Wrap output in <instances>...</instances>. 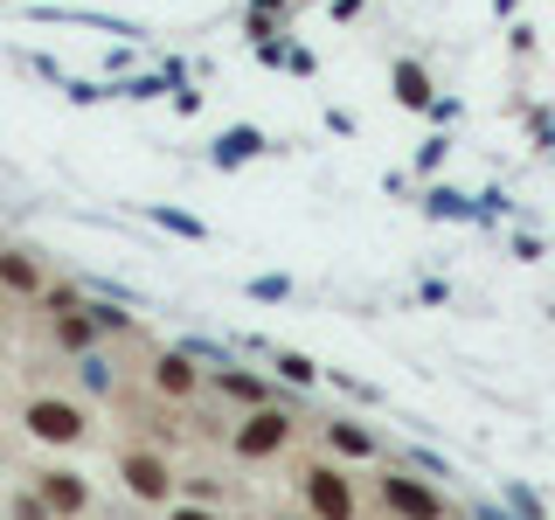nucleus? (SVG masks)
<instances>
[{"mask_svg": "<svg viewBox=\"0 0 555 520\" xmlns=\"http://www.w3.org/2000/svg\"><path fill=\"white\" fill-rule=\"evenodd\" d=\"M49 499H56V507H83V485H77V472H49Z\"/></svg>", "mask_w": 555, "mask_h": 520, "instance_id": "nucleus-9", "label": "nucleus"}, {"mask_svg": "<svg viewBox=\"0 0 555 520\" xmlns=\"http://www.w3.org/2000/svg\"><path fill=\"white\" fill-rule=\"evenodd\" d=\"M126 485L139 499H160L167 493V472H160V458H126Z\"/></svg>", "mask_w": 555, "mask_h": 520, "instance_id": "nucleus-7", "label": "nucleus"}, {"mask_svg": "<svg viewBox=\"0 0 555 520\" xmlns=\"http://www.w3.org/2000/svg\"><path fill=\"white\" fill-rule=\"evenodd\" d=\"M389 83H396V104H410V112H424V104H430V69L424 63L403 56V63L389 69Z\"/></svg>", "mask_w": 555, "mask_h": 520, "instance_id": "nucleus-2", "label": "nucleus"}, {"mask_svg": "<svg viewBox=\"0 0 555 520\" xmlns=\"http://www.w3.org/2000/svg\"><path fill=\"white\" fill-rule=\"evenodd\" d=\"M188 381H195V375H188V361H160V389H173V395H181Z\"/></svg>", "mask_w": 555, "mask_h": 520, "instance_id": "nucleus-10", "label": "nucleus"}, {"mask_svg": "<svg viewBox=\"0 0 555 520\" xmlns=\"http://www.w3.org/2000/svg\"><path fill=\"white\" fill-rule=\"evenodd\" d=\"M0 285H14V291H35V285H42V264H35L28 250H0Z\"/></svg>", "mask_w": 555, "mask_h": 520, "instance_id": "nucleus-5", "label": "nucleus"}, {"mask_svg": "<svg viewBox=\"0 0 555 520\" xmlns=\"http://www.w3.org/2000/svg\"><path fill=\"white\" fill-rule=\"evenodd\" d=\"M28 430H35V438H49V444H69V438H83V416L69 410V403H35L28 410Z\"/></svg>", "mask_w": 555, "mask_h": 520, "instance_id": "nucleus-1", "label": "nucleus"}, {"mask_svg": "<svg viewBox=\"0 0 555 520\" xmlns=\"http://www.w3.org/2000/svg\"><path fill=\"white\" fill-rule=\"evenodd\" d=\"M306 499L326 520H347V485H340V472H306Z\"/></svg>", "mask_w": 555, "mask_h": 520, "instance_id": "nucleus-3", "label": "nucleus"}, {"mask_svg": "<svg viewBox=\"0 0 555 520\" xmlns=\"http://www.w3.org/2000/svg\"><path fill=\"white\" fill-rule=\"evenodd\" d=\"M250 153H264V132H257V126H236V132L216 139V160H222V167H243Z\"/></svg>", "mask_w": 555, "mask_h": 520, "instance_id": "nucleus-4", "label": "nucleus"}, {"mask_svg": "<svg viewBox=\"0 0 555 520\" xmlns=\"http://www.w3.org/2000/svg\"><path fill=\"white\" fill-rule=\"evenodd\" d=\"M173 520H208V514H173Z\"/></svg>", "mask_w": 555, "mask_h": 520, "instance_id": "nucleus-12", "label": "nucleus"}, {"mask_svg": "<svg viewBox=\"0 0 555 520\" xmlns=\"http://www.w3.org/2000/svg\"><path fill=\"white\" fill-rule=\"evenodd\" d=\"M153 216L167 222V230H181V236H202V222H188V216H173V208H153Z\"/></svg>", "mask_w": 555, "mask_h": 520, "instance_id": "nucleus-11", "label": "nucleus"}, {"mask_svg": "<svg viewBox=\"0 0 555 520\" xmlns=\"http://www.w3.org/2000/svg\"><path fill=\"white\" fill-rule=\"evenodd\" d=\"M389 499H396V507H403L410 520H438V499H430V493H416L410 479H389Z\"/></svg>", "mask_w": 555, "mask_h": 520, "instance_id": "nucleus-8", "label": "nucleus"}, {"mask_svg": "<svg viewBox=\"0 0 555 520\" xmlns=\"http://www.w3.org/2000/svg\"><path fill=\"white\" fill-rule=\"evenodd\" d=\"M243 451H250V458H257V451H278V444H285V416H250V430H243V438H236Z\"/></svg>", "mask_w": 555, "mask_h": 520, "instance_id": "nucleus-6", "label": "nucleus"}]
</instances>
